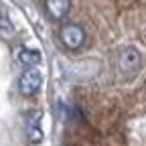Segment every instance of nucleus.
<instances>
[{"mask_svg":"<svg viewBox=\"0 0 146 146\" xmlns=\"http://www.w3.org/2000/svg\"><path fill=\"white\" fill-rule=\"evenodd\" d=\"M61 43L69 49H79L85 43V33L79 25H65L61 29Z\"/></svg>","mask_w":146,"mask_h":146,"instance_id":"nucleus-1","label":"nucleus"},{"mask_svg":"<svg viewBox=\"0 0 146 146\" xmlns=\"http://www.w3.org/2000/svg\"><path fill=\"white\" fill-rule=\"evenodd\" d=\"M41 83H43V77H41V73L36 71V69H29L25 71L21 79H18V87H21V94L25 96H33L36 94V91L41 89Z\"/></svg>","mask_w":146,"mask_h":146,"instance_id":"nucleus-2","label":"nucleus"},{"mask_svg":"<svg viewBox=\"0 0 146 146\" xmlns=\"http://www.w3.org/2000/svg\"><path fill=\"white\" fill-rule=\"evenodd\" d=\"M45 8H47V12H49L53 18L61 21V18L69 12L71 2H69V0H45Z\"/></svg>","mask_w":146,"mask_h":146,"instance_id":"nucleus-3","label":"nucleus"},{"mask_svg":"<svg viewBox=\"0 0 146 146\" xmlns=\"http://www.w3.org/2000/svg\"><path fill=\"white\" fill-rule=\"evenodd\" d=\"M120 65H122L124 69H128V71L136 69V67L140 65V55H138V51L132 49V47L124 49L122 55H120Z\"/></svg>","mask_w":146,"mask_h":146,"instance_id":"nucleus-4","label":"nucleus"},{"mask_svg":"<svg viewBox=\"0 0 146 146\" xmlns=\"http://www.w3.org/2000/svg\"><path fill=\"white\" fill-rule=\"evenodd\" d=\"M18 61H21L23 65H27V67H33V65H36L41 61V53L35 51V49L23 47V49H18Z\"/></svg>","mask_w":146,"mask_h":146,"instance_id":"nucleus-5","label":"nucleus"},{"mask_svg":"<svg viewBox=\"0 0 146 146\" xmlns=\"http://www.w3.org/2000/svg\"><path fill=\"white\" fill-rule=\"evenodd\" d=\"M0 35H2V39H12L14 36V27L6 14H0Z\"/></svg>","mask_w":146,"mask_h":146,"instance_id":"nucleus-6","label":"nucleus"}]
</instances>
